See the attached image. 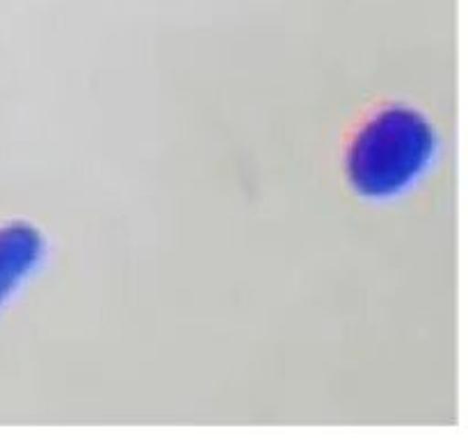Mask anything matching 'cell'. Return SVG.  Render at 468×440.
Returning a JSON list of instances; mask_svg holds the SVG:
<instances>
[{
	"mask_svg": "<svg viewBox=\"0 0 468 440\" xmlns=\"http://www.w3.org/2000/svg\"><path fill=\"white\" fill-rule=\"evenodd\" d=\"M439 132L419 110L393 105L364 123L347 155V178L361 199L407 194L437 162Z\"/></svg>",
	"mask_w": 468,
	"mask_h": 440,
	"instance_id": "obj_1",
	"label": "cell"
},
{
	"mask_svg": "<svg viewBox=\"0 0 468 440\" xmlns=\"http://www.w3.org/2000/svg\"><path fill=\"white\" fill-rule=\"evenodd\" d=\"M46 256L48 242L32 224L18 222L0 228V306L39 272Z\"/></svg>",
	"mask_w": 468,
	"mask_h": 440,
	"instance_id": "obj_2",
	"label": "cell"
}]
</instances>
